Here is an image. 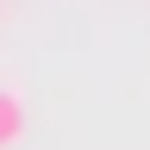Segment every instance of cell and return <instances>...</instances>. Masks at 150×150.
I'll list each match as a JSON object with an SVG mask.
<instances>
[{"mask_svg":"<svg viewBox=\"0 0 150 150\" xmlns=\"http://www.w3.org/2000/svg\"><path fill=\"white\" fill-rule=\"evenodd\" d=\"M19 138H25V100L0 88V150H19Z\"/></svg>","mask_w":150,"mask_h":150,"instance_id":"obj_1","label":"cell"},{"mask_svg":"<svg viewBox=\"0 0 150 150\" xmlns=\"http://www.w3.org/2000/svg\"><path fill=\"white\" fill-rule=\"evenodd\" d=\"M0 6H6V0H0Z\"/></svg>","mask_w":150,"mask_h":150,"instance_id":"obj_2","label":"cell"}]
</instances>
